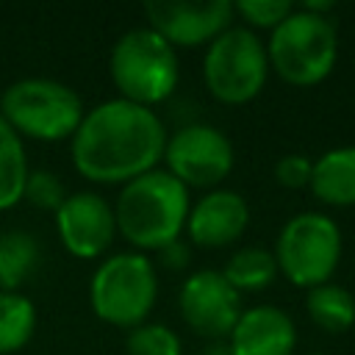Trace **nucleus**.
<instances>
[{"mask_svg": "<svg viewBox=\"0 0 355 355\" xmlns=\"http://www.w3.org/2000/svg\"><path fill=\"white\" fill-rule=\"evenodd\" d=\"M86 108L75 89L53 78H22L0 94V116L33 141L72 139Z\"/></svg>", "mask_w": 355, "mask_h": 355, "instance_id": "6", "label": "nucleus"}, {"mask_svg": "<svg viewBox=\"0 0 355 355\" xmlns=\"http://www.w3.org/2000/svg\"><path fill=\"white\" fill-rule=\"evenodd\" d=\"M166 172L186 189H216L236 164L230 139L214 125H183L166 136Z\"/></svg>", "mask_w": 355, "mask_h": 355, "instance_id": "9", "label": "nucleus"}, {"mask_svg": "<svg viewBox=\"0 0 355 355\" xmlns=\"http://www.w3.org/2000/svg\"><path fill=\"white\" fill-rule=\"evenodd\" d=\"M189 208V189L166 169H150L119 189L114 202L116 233L136 252H161L186 230Z\"/></svg>", "mask_w": 355, "mask_h": 355, "instance_id": "2", "label": "nucleus"}, {"mask_svg": "<svg viewBox=\"0 0 355 355\" xmlns=\"http://www.w3.org/2000/svg\"><path fill=\"white\" fill-rule=\"evenodd\" d=\"M69 141L80 178L125 186L164 158L166 128L153 108L114 97L89 108Z\"/></svg>", "mask_w": 355, "mask_h": 355, "instance_id": "1", "label": "nucleus"}, {"mask_svg": "<svg viewBox=\"0 0 355 355\" xmlns=\"http://www.w3.org/2000/svg\"><path fill=\"white\" fill-rule=\"evenodd\" d=\"M308 355H324V352H308Z\"/></svg>", "mask_w": 355, "mask_h": 355, "instance_id": "27", "label": "nucleus"}, {"mask_svg": "<svg viewBox=\"0 0 355 355\" xmlns=\"http://www.w3.org/2000/svg\"><path fill=\"white\" fill-rule=\"evenodd\" d=\"M55 230L69 255L100 258L116 239L114 205L97 191H72L55 211Z\"/></svg>", "mask_w": 355, "mask_h": 355, "instance_id": "12", "label": "nucleus"}, {"mask_svg": "<svg viewBox=\"0 0 355 355\" xmlns=\"http://www.w3.org/2000/svg\"><path fill=\"white\" fill-rule=\"evenodd\" d=\"M161 258H164V263L169 269H183V266H189V247L178 239L175 244H169V247L161 250Z\"/></svg>", "mask_w": 355, "mask_h": 355, "instance_id": "25", "label": "nucleus"}, {"mask_svg": "<svg viewBox=\"0 0 355 355\" xmlns=\"http://www.w3.org/2000/svg\"><path fill=\"white\" fill-rule=\"evenodd\" d=\"M28 172L22 136L0 116V211H8L22 200Z\"/></svg>", "mask_w": 355, "mask_h": 355, "instance_id": "18", "label": "nucleus"}, {"mask_svg": "<svg viewBox=\"0 0 355 355\" xmlns=\"http://www.w3.org/2000/svg\"><path fill=\"white\" fill-rule=\"evenodd\" d=\"M311 169H313L311 158L300 153H288L275 164V180L286 189H305L311 183Z\"/></svg>", "mask_w": 355, "mask_h": 355, "instance_id": "24", "label": "nucleus"}, {"mask_svg": "<svg viewBox=\"0 0 355 355\" xmlns=\"http://www.w3.org/2000/svg\"><path fill=\"white\" fill-rule=\"evenodd\" d=\"M291 11H294V3H288V0H239V3H233V14H239L250 31L252 28L275 31Z\"/></svg>", "mask_w": 355, "mask_h": 355, "instance_id": "23", "label": "nucleus"}, {"mask_svg": "<svg viewBox=\"0 0 355 355\" xmlns=\"http://www.w3.org/2000/svg\"><path fill=\"white\" fill-rule=\"evenodd\" d=\"M22 200H28L31 205L42 208V211H58V205L67 200V189L58 180V175H53L50 169H31L28 180H25V191Z\"/></svg>", "mask_w": 355, "mask_h": 355, "instance_id": "22", "label": "nucleus"}, {"mask_svg": "<svg viewBox=\"0 0 355 355\" xmlns=\"http://www.w3.org/2000/svg\"><path fill=\"white\" fill-rule=\"evenodd\" d=\"M39 263V241L25 230L0 233V291H17Z\"/></svg>", "mask_w": 355, "mask_h": 355, "instance_id": "19", "label": "nucleus"}, {"mask_svg": "<svg viewBox=\"0 0 355 355\" xmlns=\"http://www.w3.org/2000/svg\"><path fill=\"white\" fill-rule=\"evenodd\" d=\"M250 225V205L233 189H211L202 194L186 219L189 241L205 250H219L241 239Z\"/></svg>", "mask_w": 355, "mask_h": 355, "instance_id": "13", "label": "nucleus"}, {"mask_svg": "<svg viewBox=\"0 0 355 355\" xmlns=\"http://www.w3.org/2000/svg\"><path fill=\"white\" fill-rule=\"evenodd\" d=\"M158 300V275L144 252L108 255L89 280V305L97 319L133 330L147 322Z\"/></svg>", "mask_w": 355, "mask_h": 355, "instance_id": "5", "label": "nucleus"}, {"mask_svg": "<svg viewBox=\"0 0 355 355\" xmlns=\"http://www.w3.org/2000/svg\"><path fill=\"white\" fill-rule=\"evenodd\" d=\"M308 189L324 205H336V208L355 205V144H344L322 153L313 161Z\"/></svg>", "mask_w": 355, "mask_h": 355, "instance_id": "15", "label": "nucleus"}, {"mask_svg": "<svg viewBox=\"0 0 355 355\" xmlns=\"http://www.w3.org/2000/svg\"><path fill=\"white\" fill-rule=\"evenodd\" d=\"M125 352L128 355H183L180 336L158 322H144L125 336Z\"/></svg>", "mask_w": 355, "mask_h": 355, "instance_id": "21", "label": "nucleus"}, {"mask_svg": "<svg viewBox=\"0 0 355 355\" xmlns=\"http://www.w3.org/2000/svg\"><path fill=\"white\" fill-rule=\"evenodd\" d=\"M222 277L239 291H263L275 283L277 277V261H275V252L266 250V247H241L236 250L225 269H222Z\"/></svg>", "mask_w": 355, "mask_h": 355, "instance_id": "17", "label": "nucleus"}, {"mask_svg": "<svg viewBox=\"0 0 355 355\" xmlns=\"http://www.w3.org/2000/svg\"><path fill=\"white\" fill-rule=\"evenodd\" d=\"M227 341L233 355H294L297 327L283 308L252 305L241 311Z\"/></svg>", "mask_w": 355, "mask_h": 355, "instance_id": "14", "label": "nucleus"}, {"mask_svg": "<svg viewBox=\"0 0 355 355\" xmlns=\"http://www.w3.org/2000/svg\"><path fill=\"white\" fill-rule=\"evenodd\" d=\"M178 308L183 322L202 338H227L241 316V294L222 277L216 269H197L191 272L180 291Z\"/></svg>", "mask_w": 355, "mask_h": 355, "instance_id": "10", "label": "nucleus"}, {"mask_svg": "<svg viewBox=\"0 0 355 355\" xmlns=\"http://www.w3.org/2000/svg\"><path fill=\"white\" fill-rule=\"evenodd\" d=\"M269 78L266 44L247 25L222 31L202 55V80L214 100L244 105L255 100Z\"/></svg>", "mask_w": 355, "mask_h": 355, "instance_id": "8", "label": "nucleus"}, {"mask_svg": "<svg viewBox=\"0 0 355 355\" xmlns=\"http://www.w3.org/2000/svg\"><path fill=\"white\" fill-rule=\"evenodd\" d=\"M108 72L122 100L147 108L164 103L180 78L175 47L147 25L130 28L114 42Z\"/></svg>", "mask_w": 355, "mask_h": 355, "instance_id": "4", "label": "nucleus"}, {"mask_svg": "<svg viewBox=\"0 0 355 355\" xmlns=\"http://www.w3.org/2000/svg\"><path fill=\"white\" fill-rule=\"evenodd\" d=\"M36 333V305L22 291H0V355L22 349Z\"/></svg>", "mask_w": 355, "mask_h": 355, "instance_id": "20", "label": "nucleus"}, {"mask_svg": "<svg viewBox=\"0 0 355 355\" xmlns=\"http://www.w3.org/2000/svg\"><path fill=\"white\" fill-rule=\"evenodd\" d=\"M200 355H233V349H230V341L227 338H216V341L205 344Z\"/></svg>", "mask_w": 355, "mask_h": 355, "instance_id": "26", "label": "nucleus"}, {"mask_svg": "<svg viewBox=\"0 0 355 355\" xmlns=\"http://www.w3.org/2000/svg\"><path fill=\"white\" fill-rule=\"evenodd\" d=\"M144 17L147 28H153L172 47H200L227 31L236 14L227 0H150L144 3Z\"/></svg>", "mask_w": 355, "mask_h": 355, "instance_id": "11", "label": "nucleus"}, {"mask_svg": "<svg viewBox=\"0 0 355 355\" xmlns=\"http://www.w3.org/2000/svg\"><path fill=\"white\" fill-rule=\"evenodd\" d=\"M305 311L311 322L327 333H347L355 324V297L338 283H322L308 288Z\"/></svg>", "mask_w": 355, "mask_h": 355, "instance_id": "16", "label": "nucleus"}, {"mask_svg": "<svg viewBox=\"0 0 355 355\" xmlns=\"http://www.w3.org/2000/svg\"><path fill=\"white\" fill-rule=\"evenodd\" d=\"M269 69L291 86L322 83L338 58V31L327 14L297 8L272 31L266 42Z\"/></svg>", "mask_w": 355, "mask_h": 355, "instance_id": "3", "label": "nucleus"}, {"mask_svg": "<svg viewBox=\"0 0 355 355\" xmlns=\"http://www.w3.org/2000/svg\"><path fill=\"white\" fill-rule=\"evenodd\" d=\"M272 252L277 261V272L288 283L300 288H316L322 283H330L341 261V227L322 211L294 214L280 227Z\"/></svg>", "mask_w": 355, "mask_h": 355, "instance_id": "7", "label": "nucleus"}]
</instances>
